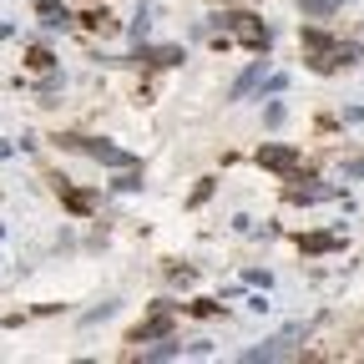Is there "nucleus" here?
I'll return each mask as SVG.
<instances>
[{"label":"nucleus","mask_w":364,"mask_h":364,"mask_svg":"<svg viewBox=\"0 0 364 364\" xmlns=\"http://www.w3.org/2000/svg\"><path fill=\"white\" fill-rule=\"evenodd\" d=\"M258 162H263V167H273V172H294L299 152H294V147H263V152H258Z\"/></svg>","instance_id":"nucleus-3"},{"label":"nucleus","mask_w":364,"mask_h":364,"mask_svg":"<svg viewBox=\"0 0 364 364\" xmlns=\"http://www.w3.org/2000/svg\"><path fill=\"white\" fill-rule=\"evenodd\" d=\"M299 6H304L309 16H334V11H339V0H299Z\"/></svg>","instance_id":"nucleus-4"},{"label":"nucleus","mask_w":364,"mask_h":364,"mask_svg":"<svg viewBox=\"0 0 364 364\" xmlns=\"http://www.w3.org/2000/svg\"><path fill=\"white\" fill-rule=\"evenodd\" d=\"M334 243H339V238H329V233H318V238H309L304 248H309V253H324V248H334Z\"/></svg>","instance_id":"nucleus-5"},{"label":"nucleus","mask_w":364,"mask_h":364,"mask_svg":"<svg viewBox=\"0 0 364 364\" xmlns=\"http://www.w3.org/2000/svg\"><path fill=\"white\" fill-rule=\"evenodd\" d=\"M228 31H238V41L243 46H253V51H263V46H268V26H258V16H228Z\"/></svg>","instance_id":"nucleus-2"},{"label":"nucleus","mask_w":364,"mask_h":364,"mask_svg":"<svg viewBox=\"0 0 364 364\" xmlns=\"http://www.w3.org/2000/svg\"><path fill=\"white\" fill-rule=\"evenodd\" d=\"M66 147H81L86 157H97V162H112V167H127V162H132V152H122V147H107V142H91V136H66Z\"/></svg>","instance_id":"nucleus-1"}]
</instances>
